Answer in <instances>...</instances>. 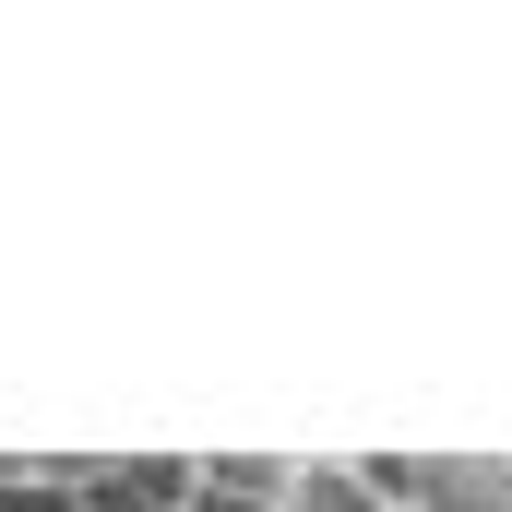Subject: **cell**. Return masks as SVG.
<instances>
[{
    "mask_svg": "<svg viewBox=\"0 0 512 512\" xmlns=\"http://www.w3.org/2000/svg\"><path fill=\"white\" fill-rule=\"evenodd\" d=\"M286 489H298V465H274V453H203V501L286 512Z\"/></svg>",
    "mask_w": 512,
    "mask_h": 512,
    "instance_id": "6da1fadb",
    "label": "cell"
},
{
    "mask_svg": "<svg viewBox=\"0 0 512 512\" xmlns=\"http://www.w3.org/2000/svg\"><path fill=\"white\" fill-rule=\"evenodd\" d=\"M286 512H382V501H370V477H358V465H298Z\"/></svg>",
    "mask_w": 512,
    "mask_h": 512,
    "instance_id": "7a4b0ae2",
    "label": "cell"
},
{
    "mask_svg": "<svg viewBox=\"0 0 512 512\" xmlns=\"http://www.w3.org/2000/svg\"><path fill=\"white\" fill-rule=\"evenodd\" d=\"M0 512H84V489L48 465H0Z\"/></svg>",
    "mask_w": 512,
    "mask_h": 512,
    "instance_id": "3957f363",
    "label": "cell"
}]
</instances>
